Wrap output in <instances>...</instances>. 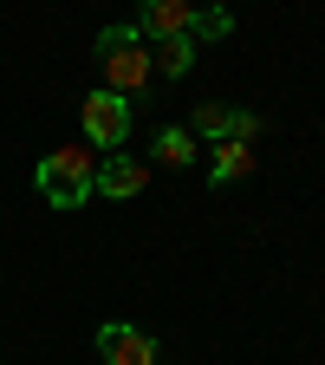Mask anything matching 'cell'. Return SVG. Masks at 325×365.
Masks as SVG:
<instances>
[{
    "mask_svg": "<svg viewBox=\"0 0 325 365\" xmlns=\"http://www.w3.org/2000/svg\"><path fill=\"white\" fill-rule=\"evenodd\" d=\"M91 182H98V157H91V144H65L53 157H39V170H33V190H39L46 209L91 202Z\"/></svg>",
    "mask_w": 325,
    "mask_h": 365,
    "instance_id": "obj_1",
    "label": "cell"
},
{
    "mask_svg": "<svg viewBox=\"0 0 325 365\" xmlns=\"http://www.w3.org/2000/svg\"><path fill=\"white\" fill-rule=\"evenodd\" d=\"M98 72H105V91L130 98V91L150 85L156 59H150V46L137 39V26H105V33H98Z\"/></svg>",
    "mask_w": 325,
    "mask_h": 365,
    "instance_id": "obj_2",
    "label": "cell"
},
{
    "mask_svg": "<svg viewBox=\"0 0 325 365\" xmlns=\"http://www.w3.org/2000/svg\"><path fill=\"white\" fill-rule=\"evenodd\" d=\"M85 137H91V144H98V150H124L130 144V98H117V91H91V98H85Z\"/></svg>",
    "mask_w": 325,
    "mask_h": 365,
    "instance_id": "obj_3",
    "label": "cell"
},
{
    "mask_svg": "<svg viewBox=\"0 0 325 365\" xmlns=\"http://www.w3.org/2000/svg\"><path fill=\"white\" fill-rule=\"evenodd\" d=\"M189 137H208V144H228V137H241L254 144L260 137V118L254 111H235V105H196V124H182Z\"/></svg>",
    "mask_w": 325,
    "mask_h": 365,
    "instance_id": "obj_4",
    "label": "cell"
},
{
    "mask_svg": "<svg viewBox=\"0 0 325 365\" xmlns=\"http://www.w3.org/2000/svg\"><path fill=\"white\" fill-rule=\"evenodd\" d=\"M98 352H105V365H156V339L144 327H124V319L98 327Z\"/></svg>",
    "mask_w": 325,
    "mask_h": 365,
    "instance_id": "obj_5",
    "label": "cell"
},
{
    "mask_svg": "<svg viewBox=\"0 0 325 365\" xmlns=\"http://www.w3.org/2000/svg\"><path fill=\"white\" fill-rule=\"evenodd\" d=\"M196 33V0H150L144 14H137V39H182Z\"/></svg>",
    "mask_w": 325,
    "mask_h": 365,
    "instance_id": "obj_6",
    "label": "cell"
},
{
    "mask_svg": "<svg viewBox=\"0 0 325 365\" xmlns=\"http://www.w3.org/2000/svg\"><path fill=\"white\" fill-rule=\"evenodd\" d=\"M91 196H117V202H124V196H144V157H105Z\"/></svg>",
    "mask_w": 325,
    "mask_h": 365,
    "instance_id": "obj_7",
    "label": "cell"
},
{
    "mask_svg": "<svg viewBox=\"0 0 325 365\" xmlns=\"http://www.w3.org/2000/svg\"><path fill=\"white\" fill-rule=\"evenodd\" d=\"M150 157L169 163V170H182V163H196V137L182 130V124H163V130H156V144H150Z\"/></svg>",
    "mask_w": 325,
    "mask_h": 365,
    "instance_id": "obj_8",
    "label": "cell"
},
{
    "mask_svg": "<svg viewBox=\"0 0 325 365\" xmlns=\"http://www.w3.org/2000/svg\"><path fill=\"white\" fill-rule=\"evenodd\" d=\"M247 170H254V150L241 144V137H228V144H215V163H208V176H215V182H241Z\"/></svg>",
    "mask_w": 325,
    "mask_h": 365,
    "instance_id": "obj_9",
    "label": "cell"
},
{
    "mask_svg": "<svg viewBox=\"0 0 325 365\" xmlns=\"http://www.w3.org/2000/svg\"><path fill=\"white\" fill-rule=\"evenodd\" d=\"M150 59H156V72H163V78H182V72L196 66V33H182V39H163Z\"/></svg>",
    "mask_w": 325,
    "mask_h": 365,
    "instance_id": "obj_10",
    "label": "cell"
},
{
    "mask_svg": "<svg viewBox=\"0 0 325 365\" xmlns=\"http://www.w3.org/2000/svg\"><path fill=\"white\" fill-rule=\"evenodd\" d=\"M228 33H235V20H228L221 7H208V14H196V46H202V39H228Z\"/></svg>",
    "mask_w": 325,
    "mask_h": 365,
    "instance_id": "obj_11",
    "label": "cell"
}]
</instances>
